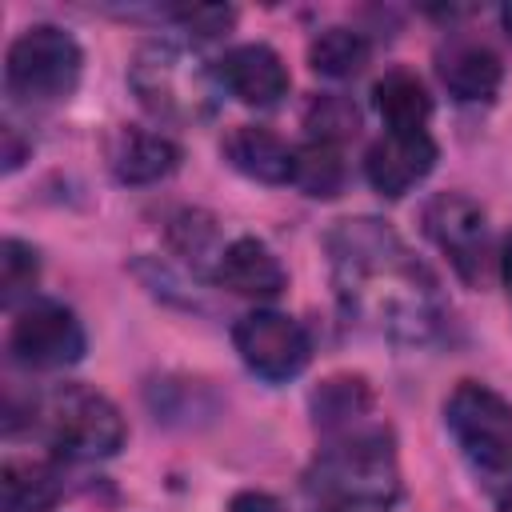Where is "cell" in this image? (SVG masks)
Here are the masks:
<instances>
[{"label":"cell","mask_w":512,"mask_h":512,"mask_svg":"<svg viewBox=\"0 0 512 512\" xmlns=\"http://www.w3.org/2000/svg\"><path fill=\"white\" fill-rule=\"evenodd\" d=\"M324 252L336 300L360 328L396 344H428L440 332V284L392 224L376 216L336 220Z\"/></svg>","instance_id":"obj_1"},{"label":"cell","mask_w":512,"mask_h":512,"mask_svg":"<svg viewBox=\"0 0 512 512\" xmlns=\"http://www.w3.org/2000/svg\"><path fill=\"white\" fill-rule=\"evenodd\" d=\"M308 488L328 504L348 508H388L400 496L396 436L384 420L360 424L340 436H324L308 468Z\"/></svg>","instance_id":"obj_2"},{"label":"cell","mask_w":512,"mask_h":512,"mask_svg":"<svg viewBox=\"0 0 512 512\" xmlns=\"http://www.w3.org/2000/svg\"><path fill=\"white\" fill-rule=\"evenodd\" d=\"M128 88L164 124H204L220 108L216 68L184 40H148L132 52Z\"/></svg>","instance_id":"obj_3"},{"label":"cell","mask_w":512,"mask_h":512,"mask_svg":"<svg viewBox=\"0 0 512 512\" xmlns=\"http://www.w3.org/2000/svg\"><path fill=\"white\" fill-rule=\"evenodd\" d=\"M84 52L72 32L56 24L24 28L4 56V92L24 108H48L76 92Z\"/></svg>","instance_id":"obj_4"},{"label":"cell","mask_w":512,"mask_h":512,"mask_svg":"<svg viewBox=\"0 0 512 512\" xmlns=\"http://www.w3.org/2000/svg\"><path fill=\"white\" fill-rule=\"evenodd\" d=\"M32 420L44 428L48 444L68 460H104L124 448V416L120 408L88 388V384H60L44 400H32Z\"/></svg>","instance_id":"obj_5"},{"label":"cell","mask_w":512,"mask_h":512,"mask_svg":"<svg viewBox=\"0 0 512 512\" xmlns=\"http://www.w3.org/2000/svg\"><path fill=\"white\" fill-rule=\"evenodd\" d=\"M444 424L476 476L504 480L512 472V404L496 388L460 380L444 400Z\"/></svg>","instance_id":"obj_6"},{"label":"cell","mask_w":512,"mask_h":512,"mask_svg":"<svg viewBox=\"0 0 512 512\" xmlns=\"http://www.w3.org/2000/svg\"><path fill=\"white\" fill-rule=\"evenodd\" d=\"M424 232L428 240L448 256L456 276L464 284H480L484 268L492 260V232H488V212L464 196V192H436L424 204Z\"/></svg>","instance_id":"obj_7"},{"label":"cell","mask_w":512,"mask_h":512,"mask_svg":"<svg viewBox=\"0 0 512 512\" xmlns=\"http://www.w3.org/2000/svg\"><path fill=\"white\" fill-rule=\"evenodd\" d=\"M232 344H236L244 368L268 384H284V380L300 376L312 356V340H308L304 324L284 312H272V308L244 312L232 324Z\"/></svg>","instance_id":"obj_8"},{"label":"cell","mask_w":512,"mask_h":512,"mask_svg":"<svg viewBox=\"0 0 512 512\" xmlns=\"http://www.w3.org/2000/svg\"><path fill=\"white\" fill-rule=\"evenodd\" d=\"M84 328L76 320L72 308H64L60 300H32L28 308L16 312L12 328H8V352L12 360H20L24 368H64L76 364L84 356Z\"/></svg>","instance_id":"obj_9"},{"label":"cell","mask_w":512,"mask_h":512,"mask_svg":"<svg viewBox=\"0 0 512 512\" xmlns=\"http://www.w3.org/2000/svg\"><path fill=\"white\" fill-rule=\"evenodd\" d=\"M432 164L436 140L428 132H384L364 156V176L380 196L400 200L432 172Z\"/></svg>","instance_id":"obj_10"},{"label":"cell","mask_w":512,"mask_h":512,"mask_svg":"<svg viewBox=\"0 0 512 512\" xmlns=\"http://www.w3.org/2000/svg\"><path fill=\"white\" fill-rule=\"evenodd\" d=\"M220 88H228L248 108H276L288 96V68L268 44H236L216 64Z\"/></svg>","instance_id":"obj_11"},{"label":"cell","mask_w":512,"mask_h":512,"mask_svg":"<svg viewBox=\"0 0 512 512\" xmlns=\"http://www.w3.org/2000/svg\"><path fill=\"white\" fill-rule=\"evenodd\" d=\"M108 168L120 184H156L180 168V144L156 128L124 124L108 140Z\"/></svg>","instance_id":"obj_12"},{"label":"cell","mask_w":512,"mask_h":512,"mask_svg":"<svg viewBox=\"0 0 512 512\" xmlns=\"http://www.w3.org/2000/svg\"><path fill=\"white\" fill-rule=\"evenodd\" d=\"M212 276L220 288L236 292V296H252V300H272L284 292L288 276H284V264L276 260V252L256 240V236H236L220 248L216 264H212Z\"/></svg>","instance_id":"obj_13"},{"label":"cell","mask_w":512,"mask_h":512,"mask_svg":"<svg viewBox=\"0 0 512 512\" xmlns=\"http://www.w3.org/2000/svg\"><path fill=\"white\" fill-rule=\"evenodd\" d=\"M436 72L448 96H456L460 104H488L504 80L500 56L476 40H448V48H440L436 56Z\"/></svg>","instance_id":"obj_14"},{"label":"cell","mask_w":512,"mask_h":512,"mask_svg":"<svg viewBox=\"0 0 512 512\" xmlns=\"http://www.w3.org/2000/svg\"><path fill=\"white\" fill-rule=\"evenodd\" d=\"M308 408H312V424L324 436H340V432H352L360 424H372L376 420V396L368 388L364 376H352V372H340V376H328L312 388L308 396Z\"/></svg>","instance_id":"obj_15"},{"label":"cell","mask_w":512,"mask_h":512,"mask_svg":"<svg viewBox=\"0 0 512 512\" xmlns=\"http://www.w3.org/2000/svg\"><path fill=\"white\" fill-rule=\"evenodd\" d=\"M224 160L248 176V180H260V184H292V152L276 132L268 128H256V124H236L224 144H220Z\"/></svg>","instance_id":"obj_16"},{"label":"cell","mask_w":512,"mask_h":512,"mask_svg":"<svg viewBox=\"0 0 512 512\" xmlns=\"http://www.w3.org/2000/svg\"><path fill=\"white\" fill-rule=\"evenodd\" d=\"M4 512H48L64 496V480L56 464L32 456H8L0 468Z\"/></svg>","instance_id":"obj_17"},{"label":"cell","mask_w":512,"mask_h":512,"mask_svg":"<svg viewBox=\"0 0 512 512\" xmlns=\"http://www.w3.org/2000/svg\"><path fill=\"white\" fill-rule=\"evenodd\" d=\"M372 100H376V112L388 132H424V124L432 116V96H428L424 80L408 68L384 72L372 84Z\"/></svg>","instance_id":"obj_18"},{"label":"cell","mask_w":512,"mask_h":512,"mask_svg":"<svg viewBox=\"0 0 512 512\" xmlns=\"http://www.w3.org/2000/svg\"><path fill=\"white\" fill-rule=\"evenodd\" d=\"M368 36L356 32V28H344V24H332V28H320L308 44V64L312 72L320 76H332V80H348L356 76L364 64H368Z\"/></svg>","instance_id":"obj_19"},{"label":"cell","mask_w":512,"mask_h":512,"mask_svg":"<svg viewBox=\"0 0 512 512\" xmlns=\"http://www.w3.org/2000/svg\"><path fill=\"white\" fill-rule=\"evenodd\" d=\"M344 156L336 144H320V140H308L292 152V184L312 196V200H332L340 188H344Z\"/></svg>","instance_id":"obj_20"},{"label":"cell","mask_w":512,"mask_h":512,"mask_svg":"<svg viewBox=\"0 0 512 512\" xmlns=\"http://www.w3.org/2000/svg\"><path fill=\"white\" fill-rule=\"evenodd\" d=\"M304 128H308V140H320V144H336V148H340L344 140L356 136L360 112H356V104H352L348 96L328 92V96H316V100L308 104Z\"/></svg>","instance_id":"obj_21"},{"label":"cell","mask_w":512,"mask_h":512,"mask_svg":"<svg viewBox=\"0 0 512 512\" xmlns=\"http://www.w3.org/2000/svg\"><path fill=\"white\" fill-rule=\"evenodd\" d=\"M36 280H40V256H36V248L24 244V240H16V236H8L0 244V304L4 308H16L24 296H32Z\"/></svg>","instance_id":"obj_22"},{"label":"cell","mask_w":512,"mask_h":512,"mask_svg":"<svg viewBox=\"0 0 512 512\" xmlns=\"http://www.w3.org/2000/svg\"><path fill=\"white\" fill-rule=\"evenodd\" d=\"M168 240H172V248L184 256V260H204L212 248H216V224L204 216V212H196V208H184V212H176V220L168 224Z\"/></svg>","instance_id":"obj_23"},{"label":"cell","mask_w":512,"mask_h":512,"mask_svg":"<svg viewBox=\"0 0 512 512\" xmlns=\"http://www.w3.org/2000/svg\"><path fill=\"white\" fill-rule=\"evenodd\" d=\"M168 20H176L188 36L208 40V36L228 32L236 24V12L224 8V4H188V8H168Z\"/></svg>","instance_id":"obj_24"},{"label":"cell","mask_w":512,"mask_h":512,"mask_svg":"<svg viewBox=\"0 0 512 512\" xmlns=\"http://www.w3.org/2000/svg\"><path fill=\"white\" fill-rule=\"evenodd\" d=\"M228 512H284V504L272 496V492H260V488H244L228 500Z\"/></svg>","instance_id":"obj_25"},{"label":"cell","mask_w":512,"mask_h":512,"mask_svg":"<svg viewBox=\"0 0 512 512\" xmlns=\"http://www.w3.org/2000/svg\"><path fill=\"white\" fill-rule=\"evenodd\" d=\"M0 136H4V156H0V160H4V172H16V168L24 164V156L32 152V144H24V140H20L16 124H4V132H0Z\"/></svg>","instance_id":"obj_26"},{"label":"cell","mask_w":512,"mask_h":512,"mask_svg":"<svg viewBox=\"0 0 512 512\" xmlns=\"http://www.w3.org/2000/svg\"><path fill=\"white\" fill-rule=\"evenodd\" d=\"M500 276H504V284L512 292V232L504 236V248H500Z\"/></svg>","instance_id":"obj_27"},{"label":"cell","mask_w":512,"mask_h":512,"mask_svg":"<svg viewBox=\"0 0 512 512\" xmlns=\"http://www.w3.org/2000/svg\"><path fill=\"white\" fill-rule=\"evenodd\" d=\"M496 508H500V512H512V472L500 480V492H496Z\"/></svg>","instance_id":"obj_28"},{"label":"cell","mask_w":512,"mask_h":512,"mask_svg":"<svg viewBox=\"0 0 512 512\" xmlns=\"http://www.w3.org/2000/svg\"><path fill=\"white\" fill-rule=\"evenodd\" d=\"M320 512H380V508H348V504H324Z\"/></svg>","instance_id":"obj_29"},{"label":"cell","mask_w":512,"mask_h":512,"mask_svg":"<svg viewBox=\"0 0 512 512\" xmlns=\"http://www.w3.org/2000/svg\"><path fill=\"white\" fill-rule=\"evenodd\" d=\"M500 20H504V32H508V36H512V0H508V4H504V8H500Z\"/></svg>","instance_id":"obj_30"}]
</instances>
